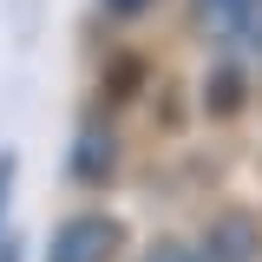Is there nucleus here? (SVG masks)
Instances as JSON below:
<instances>
[{"instance_id": "obj_9", "label": "nucleus", "mask_w": 262, "mask_h": 262, "mask_svg": "<svg viewBox=\"0 0 262 262\" xmlns=\"http://www.w3.org/2000/svg\"><path fill=\"white\" fill-rule=\"evenodd\" d=\"M0 262H20V249H13V243H0Z\"/></svg>"}, {"instance_id": "obj_1", "label": "nucleus", "mask_w": 262, "mask_h": 262, "mask_svg": "<svg viewBox=\"0 0 262 262\" xmlns=\"http://www.w3.org/2000/svg\"><path fill=\"white\" fill-rule=\"evenodd\" d=\"M118 243H125L118 216L92 210V216H72V223H59V229H53V243H46V262H112V256H118Z\"/></svg>"}, {"instance_id": "obj_2", "label": "nucleus", "mask_w": 262, "mask_h": 262, "mask_svg": "<svg viewBox=\"0 0 262 262\" xmlns=\"http://www.w3.org/2000/svg\"><path fill=\"white\" fill-rule=\"evenodd\" d=\"M66 170H72V184H112V170H118V131L98 125V118H92V125H79Z\"/></svg>"}, {"instance_id": "obj_7", "label": "nucleus", "mask_w": 262, "mask_h": 262, "mask_svg": "<svg viewBox=\"0 0 262 262\" xmlns=\"http://www.w3.org/2000/svg\"><path fill=\"white\" fill-rule=\"evenodd\" d=\"M144 7H151V0H105V13H112V20H138Z\"/></svg>"}, {"instance_id": "obj_4", "label": "nucleus", "mask_w": 262, "mask_h": 262, "mask_svg": "<svg viewBox=\"0 0 262 262\" xmlns=\"http://www.w3.org/2000/svg\"><path fill=\"white\" fill-rule=\"evenodd\" d=\"M203 39H249L262 27V0H190Z\"/></svg>"}, {"instance_id": "obj_5", "label": "nucleus", "mask_w": 262, "mask_h": 262, "mask_svg": "<svg viewBox=\"0 0 262 262\" xmlns=\"http://www.w3.org/2000/svg\"><path fill=\"white\" fill-rule=\"evenodd\" d=\"M243 98H249V79H243V66H210V85H203V105H210V118H236L243 112Z\"/></svg>"}, {"instance_id": "obj_6", "label": "nucleus", "mask_w": 262, "mask_h": 262, "mask_svg": "<svg viewBox=\"0 0 262 262\" xmlns=\"http://www.w3.org/2000/svg\"><path fill=\"white\" fill-rule=\"evenodd\" d=\"M138 262H203L190 243H177V236H158V243H144V256Z\"/></svg>"}, {"instance_id": "obj_8", "label": "nucleus", "mask_w": 262, "mask_h": 262, "mask_svg": "<svg viewBox=\"0 0 262 262\" xmlns=\"http://www.w3.org/2000/svg\"><path fill=\"white\" fill-rule=\"evenodd\" d=\"M7 196H13V151H0V216H7Z\"/></svg>"}, {"instance_id": "obj_3", "label": "nucleus", "mask_w": 262, "mask_h": 262, "mask_svg": "<svg viewBox=\"0 0 262 262\" xmlns=\"http://www.w3.org/2000/svg\"><path fill=\"white\" fill-rule=\"evenodd\" d=\"M196 256H203V262H262V229H256V216H249V210L216 216Z\"/></svg>"}]
</instances>
